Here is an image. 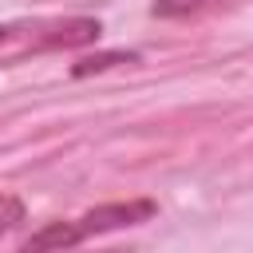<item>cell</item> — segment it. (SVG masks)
<instances>
[{
    "mask_svg": "<svg viewBox=\"0 0 253 253\" xmlns=\"http://www.w3.org/2000/svg\"><path fill=\"white\" fill-rule=\"evenodd\" d=\"M103 32L99 20L91 16H67V20H16V24H0V47H32V51H47V47H79V43H95Z\"/></svg>",
    "mask_w": 253,
    "mask_h": 253,
    "instance_id": "7a4b0ae2",
    "label": "cell"
},
{
    "mask_svg": "<svg viewBox=\"0 0 253 253\" xmlns=\"http://www.w3.org/2000/svg\"><path fill=\"white\" fill-rule=\"evenodd\" d=\"M20 217H24V206H20L16 198L0 194V233H4V229H12V225H16Z\"/></svg>",
    "mask_w": 253,
    "mask_h": 253,
    "instance_id": "277c9868",
    "label": "cell"
},
{
    "mask_svg": "<svg viewBox=\"0 0 253 253\" xmlns=\"http://www.w3.org/2000/svg\"><path fill=\"white\" fill-rule=\"evenodd\" d=\"M115 59H130V55H95V59H83V63H75V75H87V71H103V67H111Z\"/></svg>",
    "mask_w": 253,
    "mask_h": 253,
    "instance_id": "5b68a950",
    "label": "cell"
},
{
    "mask_svg": "<svg viewBox=\"0 0 253 253\" xmlns=\"http://www.w3.org/2000/svg\"><path fill=\"white\" fill-rule=\"evenodd\" d=\"M158 213V206L150 198H134V202H111V206H99V210H87L79 217H67V221H51L43 225L36 237H28L16 253H71L75 245L99 237V233H111V229H126V225H142Z\"/></svg>",
    "mask_w": 253,
    "mask_h": 253,
    "instance_id": "6da1fadb",
    "label": "cell"
},
{
    "mask_svg": "<svg viewBox=\"0 0 253 253\" xmlns=\"http://www.w3.org/2000/svg\"><path fill=\"white\" fill-rule=\"evenodd\" d=\"M225 0H154V16L162 20H186V16H198V12H213L221 8Z\"/></svg>",
    "mask_w": 253,
    "mask_h": 253,
    "instance_id": "3957f363",
    "label": "cell"
}]
</instances>
